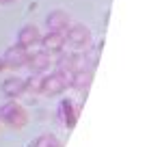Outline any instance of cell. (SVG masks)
<instances>
[{
	"instance_id": "2",
	"label": "cell",
	"mask_w": 147,
	"mask_h": 147,
	"mask_svg": "<svg viewBox=\"0 0 147 147\" xmlns=\"http://www.w3.org/2000/svg\"><path fill=\"white\" fill-rule=\"evenodd\" d=\"M69 84V76L63 71H56V74H50L48 78H43V89L41 93H46V95H59V93H63L65 89H67Z\"/></svg>"
},
{
	"instance_id": "15",
	"label": "cell",
	"mask_w": 147,
	"mask_h": 147,
	"mask_svg": "<svg viewBox=\"0 0 147 147\" xmlns=\"http://www.w3.org/2000/svg\"><path fill=\"white\" fill-rule=\"evenodd\" d=\"M37 147H59V143H56V138H52V136H41L37 141Z\"/></svg>"
},
{
	"instance_id": "5",
	"label": "cell",
	"mask_w": 147,
	"mask_h": 147,
	"mask_svg": "<svg viewBox=\"0 0 147 147\" xmlns=\"http://www.w3.org/2000/svg\"><path fill=\"white\" fill-rule=\"evenodd\" d=\"M39 43L43 46V52H61L65 46V32L63 30H50L46 37L39 39Z\"/></svg>"
},
{
	"instance_id": "6",
	"label": "cell",
	"mask_w": 147,
	"mask_h": 147,
	"mask_svg": "<svg viewBox=\"0 0 147 147\" xmlns=\"http://www.w3.org/2000/svg\"><path fill=\"white\" fill-rule=\"evenodd\" d=\"M39 39H41L39 28L28 24V26H24L22 30H20V35H18V46H22V48H32V46H37V43H39Z\"/></svg>"
},
{
	"instance_id": "16",
	"label": "cell",
	"mask_w": 147,
	"mask_h": 147,
	"mask_svg": "<svg viewBox=\"0 0 147 147\" xmlns=\"http://www.w3.org/2000/svg\"><path fill=\"white\" fill-rule=\"evenodd\" d=\"M0 2H2V5H9V2H15V0H0Z\"/></svg>"
},
{
	"instance_id": "8",
	"label": "cell",
	"mask_w": 147,
	"mask_h": 147,
	"mask_svg": "<svg viewBox=\"0 0 147 147\" xmlns=\"http://www.w3.org/2000/svg\"><path fill=\"white\" fill-rule=\"evenodd\" d=\"M91 80H93V74L89 69H76V71L69 76V84L78 91H87L91 87Z\"/></svg>"
},
{
	"instance_id": "14",
	"label": "cell",
	"mask_w": 147,
	"mask_h": 147,
	"mask_svg": "<svg viewBox=\"0 0 147 147\" xmlns=\"http://www.w3.org/2000/svg\"><path fill=\"white\" fill-rule=\"evenodd\" d=\"M26 89H28V91H32V93H41V89H43V78L35 76V78L26 80Z\"/></svg>"
},
{
	"instance_id": "4",
	"label": "cell",
	"mask_w": 147,
	"mask_h": 147,
	"mask_svg": "<svg viewBox=\"0 0 147 147\" xmlns=\"http://www.w3.org/2000/svg\"><path fill=\"white\" fill-rule=\"evenodd\" d=\"M5 65L7 67H11V69H20V67H24L26 65V61H28V52H26V48H22V46H13V48H9V50L5 52Z\"/></svg>"
},
{
	"instance_id": "12",
	"label": "cell",
	"mask_w": 147,
	"mask_h": 147,
	"mask_svg": "<svg viewBox=\"0 0 147 147\" xmlns=\"http://www.w3.org/2000/svg\"><path fill=\"white\" fill-rule=\"evenodd\" d=\"M74 63H76V56L74 54H69V56H61L59 59V71H63V74H67V71H74Z\"/></svg>"
},
{
	"instance_id": "1",
	"label": "cell",
	"mask_w": 147,
	"mask_h": 147,
	"mask_svg": "<svg viewBox=\"0 0 147 147\" xmlns=\"http://www.w3.org/2000/svg\"><path fill=\"white\" fill-rule=\"evenodd\" d=\"M0 119L7 121L11 128H22L26 123V110L18 104V102H7L0 108Z\"/></svg>"
},
{
	"instance_id": "11",
	"label": "cell",
	"mask_w": 147,
	"mask_h": 147,
	"mask_svg": "<svg viewBox=\"0 0 147 147\" xmlns=\"http://www.w3.org/2000/svg\"><path fill=\"white\" fill-rule=\"evenodd\" d=\"M61 113H63V121L67 128H74L76 125V117H78V113H76V108H74L69 102H63L61 104Z\"/></svg>"
},
{
	"instance_id": "7",
	"label": "cell",
	"mask_w": 147,
	"mask_h": 147,
	"mask_svg": "<svg viewBox=\"0 0 147 147\" xmlns=\"http://www.w3.org/2000/svg\"><path fill=\"white\" fill-rule=\"evenodd\" d=\"M26 65L30 67V71L41 74V71H46V69L50 67V54H48V52H43V50L35 52V54H28Z\"/></svg>"
},
{
	"instance_id": "17",
	"label": "cell",
	"mask_w": 147,
	"mask_h": 147,
	"mask_svg": "<svg viewBox=\"0 0 147 147\" xmlns=\"http://www.w3.org/2000/svg\"><path fill=\"white\" fill-rule=\"evenodd\" d=\"M7 67V65H5V61H0V69H5Z\"/></svg>"
},
{
	"instance_id": "13",
	"label": "cell",
	"mask_w": 147,
	"mask_h": 147,
	"mask_svg": "<svg viewBox=\"0 0 147 147\" xmlns=\"http://www.w3.org/2000/svg\"><path fill=\"white\" fill-rule=\"evenodd\" d=\"M100 50H102V48H89V50L84 52V61H87L91 67H95V65H97V59H100Z\"/></svg>"
},
{
	"instance_id": "10",
	"label": "cell",
	"mask_w": 147,
	"mask_h": 147,
	"mask_svg": "<svg viewBox=\"0 0 147 147\" xmlns=\"http://www.w3.org/2000/svg\"><path fill=\"white\" fill-rule=\"evenodd\" d=\"M46 24H48L50 30H65V28L69 26V18H67V13H63V11H52V13L46 18Z\"/></svg>"
},
{
	"instance_id": "9",
	"label": "cell",
	"mask_w": 147,
	"mask_h": 147,
	"mask_svg": "<svg viewBox=\"0 0 147 147\" xmlns=\"http://www.w3.org/2000/svg\"><path fill=\"white\" fill-rule=\"evenodd\" d=\"M26 91V80L24 78H7L2 82V93L7 97H20Z\"/></svg>"
},
{
	"instance_id": "3",
	"label": "cell",
	"mask_w": 147,
	"mask_h": 147,
	"mask_svg": "<svg viewBox=\"0 0 147 147\" xmlns=\"http://www.w3.org/2000/svg\"><path fill=\"white\" fill-rule=\"evenodd\" d=\"M65 41L74 48H89V43H91V30L87 26H82V24H76V26H71L67 30Z\"/></svg>"
}]
</instances>
